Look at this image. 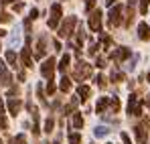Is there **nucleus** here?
Instances as JSON below:
<instances>
[{"label":"nucleus","instance_id":"nucleus-29","mask_svg":"<svg viewBox=\"0 0 150 144\" xmlns=\"http://www.w3.org/2000/svg\"><path fill=\"white\" fill-rule=\"evenodd\" d=\"M53 126H55V120L53 118H47L45 120V132H53Z\"/></svg>","mask_w":150,"mask_h":144},{"label":"nucleus","instance_id":"nucleus-51","mask_svg":"<svg viewBox=\"0 0 150 144\" xmlns=\"http://www.w3.org/2000/svg\"><path fill=\"white\" fill-rule=\"evenodd\" d=\"M53 144H59V142H53Z\"/></svg>","mask_w":150,"mask_h":144},{"label":"nucleus","instance_id":"nucleus-13","mask_svg":"<svg viewBox=\"0 0 150 144\" xmlns=\"http://www.w3.org/2000/svg\"><path fill=\"white\" fill-rule=\"evenodd\" d=\"M21 106H23V104H21V99H18V97H10V99H8V112H10L12 116H18Z\"/></svg>","mask_w":150,"mask_h":144},{"label":"nucleus","instance_id":"nucleus-9","mask_svg":"<svg viewBox=\"0 0 150 144\" xmlns=\"http://www.w3.org/2000/svg\"><path fill=\"white\" fill-rule=\"evenodd\" d=\"M89 28L93 33L101 31V10H91L89 12Z\"/></svg>","mask_w":150,"mask_h":144},{"label":"nucleus","instance_id":"nucleus-20","mask_svg":"<svg viewBox=\"0 0 150 144\" xmlns=\"http://www.w3.org/2000/svg\"><path fill=\"white\" fill-rule=\"evenodd\" d=\"M108 134H110V128H108V126H98V128L93 130V136H96V138H105Z\"/></svg>","mask_w":150,"mask_h":144},{"label":"nucleus","instance_id":"nucleus-33","mask_svg":"<svg viewBox=\"0 0 150 144\" xmlns=\"http://www.w3.org/2000/svg\"><path fill=\"white\" fill-rule=\"evenodd\" d=\"M96 83H98L100 87H105V83H108V81H105V75H98V79H96Z\"/></svg>","mask_w":150,"mask_h":144},{"label":"nucleus","instance_id":"nucleus-45","mask_svg":"<svg viewBox=\"0 0 150 144\" xmlns=\"http://www.w3.org/2000/svg\"><path fill=\"white\" fill-rule=\"evenodd\" d=\"M116 2H118V0H105V4H108V6H114Z\"/></svg>","mask_w":150,"mask_h":144},{"label":"nucleus","instance_id":"nucleus-27","mask_svg":"<svg viewBox=\"0 0 150 144\" xmlns=\"http://www.w3.org/2000/svg\"><path fill=\"white\" fill-rule=\"evenodd\" d=\"M150 6V0H140V14H146Z\"/></svg>","mask_w":150,"mask_h":144},{"label":"nucleus","instance_id":"nucleus-21","mask_svg":"<svg viewBox=\"0 0 150 144\" xmlns=\"http://www.w3.org/2000/svg\"><path fill=\"white\" fill-rule=\"evenodd\" d=\"M108 106H110V99H108V97H100V101H98V106H96V112H98V114H103Z\"/></svg>","mask_w":150,"mask_h":144},{"label":"nucleus","instance_id":"nucleus-41","mask_svg":"<svg viewBox=\"0 0 150 144\" xmlns=\"http://www.w3.org/2000/svg\"><path fill=\"white\" fill-rule=\"evenodd\" d=\"M37 16H39V10H37V8H33V10H30V14H28V18H30V21H35Z\"/></svg>","mask_w":150,"mask_h":144},{"label":"nucleus","instance_id":"nucleus-22","mask_svg":"<svg viewBox=\"0 0 150 144\" xmlns=\"http://www.w3.org/2000/svg\"><path fill=\"white\" fill-rule=\"evenodd\" d=\"M59 87H61V92H63V94H67V92L71 89V79L63 75V79H61V83H59Z\"/></svg>","mask_w":150,"mask_h":144},{"label":"nucleus","instance_id":"nucleus-43","mask_svg":"<svg viewBox=\"0 0 150 144\" xmlns=\"http://www.w3.org/2000/svg\"><path fill=\"white\" fill-rule=\"evenodd\" d=\"M18 39H21V35H18V31H16V33L10 37V41H12V43H18Z\"/></svg>","mask_w":150,"mask_h":144},{"label":"nucleus","instance_id":"nucleus-37","mask_svg":"<svg viewBox=\"0 0 150 144\" xmlns=\"http://www.w3.org/2000/svg\"><path fill=\"white\" fill-rule=\"evenodd\" d=\"M6 128H8V122L4 116H0V130H6Z\"/></svg>","mask_w":150,"mask_h":144},{"label":"nucleus","instance_id":"nucleus-3","mask_svg":"<svg viewBox=\"0 0 150 144\" xmlns=\"http://www.w3.org/2000/svg\"><path fill=\"white\" fill-rule=\"evenodd\" d=\"M148 130H150V120H148V118H142L140 124L134 128L138 144H146V140H148Z\"/></svg>","mask_w":150,"mask_h":144},{"label":"nucleus","instance_id":"nucleus-25","mask_svg":"<svg viewBox=\"0 0 150 144\" xmlns=\"http://www.w3.org/2000/svg\"><path fill=\"white\" fill-rule=\"evenodd\" d=\"M110 110H112V112H118V110H120V99H118V97H112V99H110Z\"/></svg>","mask_w":150,"mask_h":144},{"label":"nucleus","instance_id":"nucleus-12","mask_svg":"<svg viewBox=\"0 0 150 144\" xmlns=\"http://www.w3.org/2000/svg\"><path fill=\"white\" fill-rule=\"evenodd\" d=\"M21 61H23V65L25 67H33V57H30V47H28V43H26L23 51H21Z\"/></svg>","mask_w":150,"mask_h":144},{"label":"nucleus","instance_id":"nucleus-35","mask_svg":"<svg viewBox=\"0 0 150 144\" xmlns=\"http://www.w3.org/2000/svg\"><path fill=\"white\" fill-rule=\"evenodd\" d=\"M136 61H138V55H132V61L128 63V69H130V71H132V69L136 67Z\"/></svg>","mask_w":150,"mask_h":144},{"label":"nucleus","instance_id":"nucleus-34","mask_svg":"<svg viewBox=\"0 0 150 144\" xmlns=\"http://www.w3.org/2000/svg\"><path fill=\"white\" fill-rule=\"evenodd\" d=\"M93 8H96V0H87V2H85V10H87V12H91Z\"/></svg>","mask_w":150,"mask_h":144},{"label":"nucleus","instance_id":"nucleus-38","mask_svg":"<svg viewBox=\"0 0 150 144\" xmlns=\"http://www.w3.org/2000/svg\"><path fill=\"white\" fill-rule=\"evenodd\" d=\"M12 8H14V12H21L25 6H23V2H14V4H12Z\"/></svg>","mask_w":150,"mask_h":144},{"label":"nucleus","instance_id":"nucleus-26","mask_svg":"<svg viewBox=\"0 0 150 144\" xmlns=\"http://www.w3.org/2000/svg\"><path fill=\"white\" fill-rule=\"evenodd\" d=\"M69 144H81V136L77 132H71L69 134Z\"/></svg>","mask_w":150,"mask_h":144},{"label":"nucleus","instance_id":"nucleus-1","mask_svg":"<svg viewBox=\"0 0 150 144\" xmlns=\"http://www.w3.org/2000/svg\"><path fill=\"white\" fill-rule=\"evenodd\" d=\"M89 77H91V65L79 59L77 65H75V69H73V79L81 83V81H85V79H89Z\"/></svg>","mask_w":150,"mask_h":144},{"label":"nucleus","instance_id":"nucleus-19","mask_svg":"<svg viewBox=\"0 0 150 144\" xmlns=\"http://www.w3.org/2000/svg\"><path fill=\"white\" fill-rule=\"evenodd\" d=\"M71 126L73 128H83V116H81V112H75L73 118H71Z\"/></svg>","mask_w":150,"mask_h":144},{"label":"nucleus","instance_id":"nucleus-46","mask_svg":"<svg viewBox=\"0 0 150 144\" xmlns=\"http://www.w3.org/2000/svg\"><path fill=\"white\" fill-rule=\"evenodd\" d=\"M0 116H4V104L0 101Z\"/></svg>","mask_w":150,"mask_h":144},{"label":"nucleus","instance_id":"nucleus-49","mask_svg":"<svg viewBox=\"0 0 150 144\" xmlns=\"http://www.w3.org/2000/svg\"><path fill=\"white\" fill-rule=\"evenodd\" d=\"M146 101H148V106H150V97H148V99H146Z\"/></svg>","mask_w":150,"mask_h":144},{"label":"nucleus","instance_id":"nucleus-28","mask_svg":"<svg viewBox=\"0 0 150 144\" xmlns=\"http://www.w3.org/2000/svg\"><path fill=\"white\" fill-rule=\"evenodd\" d=\"M12 21V16L8 14V12H4L2 8H0V23H10Z\"/></svg>","mask_w":150,"mask_h":144},{"label":"nucleus","instance_id":"nucleus-11","mask_svg":"<svg viewBox=\"0 0 150 144\" xmlns=\"http://www.w3.org/2000/svg\"><path fill=\"white\" fill-rule=\"evenodd\" d=\"M12 83V75L6 69V63L0 61V85H10Z\"/></svg>","mask_w":150,"mask_h":144},{"label":"nucleus","instance_id":"nucleus-10","mask_svg":"<svg viewBox=\"0 0 150 144\" xmlns=\"http://www.w3.org/2000/svg\"><path fill=\"white\" fill-rule=\"evenodd\" d=\"M134 16H136V0H130L128 6H126V21H124V24L128 26V28H130L132 23H134Z\"/></svg>","mask_w":150,"mask_h":144},{"label":"nucleus","instance_id":"nucleus-14","mask_svg":"<svg viewBox=\"0 0 150 144\" xmlns=\"http://www.w3.org/2000/svg\"><path fill=\"white\" fill-rule=\"evenodd\" d=\"M91 96V89H89V85H85V83H79V87H77V97L81 99V101H87V97Z\"/></svg>","mask_w":150,"mask_h":144},{"label":"nucleus","instance_id":"nucleus-39","mask_svg":"<svg viewBox=\"0 0 150 144\" xmlns=\"http://www.w3.org/2000/svg\"><path fill=\"white\" fill-rule=\"evenodd\" d=\"M98 51H100V45H91V47H89V55L93 57V55H96Z\"/></svg>","mask_w":150,"mask_h":144},{"label":"nucleus","instance_id":"nucleus-8","mask_svg":"<svg viewBox=\"0 0 150 144\" xmlns=\"http://www.w3.org/2000/svg\"><path fill=\"white\" fill-rule=\"evenodd\" d=\"M130 55H132V51H130L128 47H118L116 51H112V55H110V57H112V61H114V63H124Z\"/></svg>","mask_w":150,"mask_h":144},{"label":"nucleus","instance_id":"nucleus-42","mask_svg":"<svg viewBox=\"0 0 150 144\" xmlns=\"http://www.w3.org/2000/svg\"><path fill=\"white\" fill-rule=\"evenodd\" d=\"M122 142H124V144H132V140H130V136H128L126 132H122Z\"/></svg>","mask_w":150,"mask_h":144},{"label":"nucleus","instance_id":"nucleus-48","mask_svg":"<svg viewBox=\"0 0 150 144\" xmlns=\"http://www.w3.org/2000/svg\"><path fill=\"white\" fill-rule=\"evenodd\" d=\"M2 2H6V4H8V2H14V0H2Z\"/></svg>","mask_w":150,"mask_h":144},{"label":"nucleus","instance_id":"nucleus-23","mask_svg":"<svg viewBox=\"0 0 150 144\" xmlns=\"http://www.w3.org/2000/svg\"><path fill=\"white\" fill-rule=\"evenodd\" d=\"M124 79H126V75L122 71H118V69H114V71H112V81L120 83V81H124Z\"/></svg>","mask_w":150,"mask_h":144},{"label":"nucleus","instance_id":"nucleus-6","mask_svg":"<svg viewBox=\"0 0 150 144\" xmlns=\"http://www.w3.org/2000/svg\"><path fill=\"white\" fill-rule=\"evenodd\" d=\"M61 14H63V10H61V4H53L51 6V16H49V28H57L59 26V21H61Z\"/></svg>","mask_w":150,"mask_h":144},{"label":"nucleus","instance_id":"nucleus-24","mask_svg":"<svg viewBox=\"0 0 150 144\" xmlns=\"http://www.w3.org/2000/svg\"><path fill=\"white\" fill-rule=\"evenodd\" d=\"M10 144H26V136L25 134H18V136L10 138Z\"/></svg>","mask_w":150,"mask_h":144},{"label":"nucleus","instance_id":"nucleus-5","mask_svg":"<svg viewBox=\"0 0 150 144\" xmlns=\"http://www.w3.org/2000/svg\"><path fill=\"white\" fill-rule=\"evenodd\" d=\"M128 114H130V116H140V114H142V104L138 101V94H130V99H128Z\"/></svg>","mask_w":150,"mask_h":144},{"label":"nucleus","instance_id":"nucleus-32","mask_svg":"<svg viewBox=\"0 0 150 144\" xmlns=\"http://www.w3.org/2000/svg\"><path fill=\"white\" fill-rule=\"evenodd\" d=\"M47 94H49V96L55 94V81H53V79H49V83H47Z\"/></svg>","mask_w":150,"mask_h":144},{"label":"nucleus","instance_id":"nucleus-47","mask_svg":"<svg viewBox=\"0 0 150 144\" xmlns=\"http://www.w3.org/2000/svg\"><path fill=\"white\" fill-rule=\"evenodd\" d=\"M4 35H6V31H2V28H0V37H4Z\"/></svg>","mask_w":150,"mask_h":144},{"label":"nucleus","instance_id":"nucleus-17","mask_svg":"<svg viewBox=\"0 0 150 144\" xmlns=\"http://www.w3.org/2000/svg\"><path fill=\"white\" fill-rule=\"evenodd\" d=\"M69 61H71V57H69V53H65L63 57H61V61H59V71L65 73L69 69Z\"/></svg>","mask_w":150,"mask_h":144},{"label":"nucleus","instance_id":"nucleus-15","mask_svg":"<svg viewBox=\"0 0 150 144\" xmlns=\"http://www.w3.org/2000/svg\"><path fill=\"white\" fill-rule=\"evenodd\" d=\"M45 51H47V39H45V37H41V39L37 41V51H35V55H37V59H41V57H45Z\"/></svg>","mask_w":150,"mask_h":144},{"label":"nucleus","instance_id":"nucleus-30","mask_svg":"<svg viewBox=\"0 0 150 144\" xmlns=\"http://www.w3.org/2000/svg\"><path fill=\"white\" fill-rule=\"evenodd\" d=\"M100 41H101V45H103V47H110V45H112V39H110L108 35H101Z\"/></svg>","mask_w":150,"mask_h":144},{"label":"nucleus","instance_id":"nucleus-7","mask_svg":"<svg viewBox=\"0 0 150 144\" xmlns=\"http://www.w3.org/2000/svg\"><path fill=\"white\" fill-rule=\"evenodd\" d=\"M55 67H57V63H55V59H53V57L45 59V61H43V65H41V73H43V77H45V79H53Z\"/></svg>","mask_w":150,"mask_h":144},{"label":"nucleus","instance_id":"nucleus-50","mask_svg":"<svg viewBox=\"0 0 150 144\" xmlns=\"http://www.w3.org/2000/svg\"><path fill=\"white\" fill-rule=\"evenodd\" d=\"M148 81H150V73H148Z\"/></svg>","mask_w":150,"mask_h":144},{"label":"nucleus","instance_id":"nucleus-40","mask_svg":"<svg viewBox=\"0 0 150 144\" xmlns=\"http://www.w3.org/2000/svg\"><path fill=\"white\" fill-rule=\"evenodd\" d=\"M96 65H98V67H105L108 63H105V59H103V57H98V61H96Z\"/></svg>","mask_w":150,"mask_h":144},{"label":"nucleus","instance_id":"nucleus-44","mask_svg":"<svg viewBox=\"0 0 150 144\" xmlns=\"http://www.w3.org/2000/svg\"><path fill=\"white\" fill-rule=\"evenodd\" d=\"M26 77H25V71H18V81H25Z\"/></svg>","mask_w":150,"mask_h":144},{"label":"nucleus","instance_id":"nucleus-31","mask_svg":"<svg viewBox=\"0 0 150 144\" xmlns=\"http://www.w3.org/2000/svg\"><path fill=\"white\" fill-rule=\"evenodd\" d=\"M37 94H39V99H41L43 104H47V101H45V89H43V85H37Z\"/></svg>","mask_w":150,"mask_h":144},{"label":"nucleus","instance_id":"nucleus-18","mask_svg":"<svg viewBox=\"0 0 150 144\" xmlns=\"http://www.w3.org/2000/svg\"><path fill=\"white\" fill-rule=\"evenodd\" d=\"M6 63L12 65L14 69L18 67V59H16V53H14V51H6Z\"/></svg>","mask_w":150,"mask_h":144},{"label":"nucleus","instance_id":"nucleus-16","mask_svg":"<svg viewBox=\"0 0 150 144\" xmlns=\"http://www.w3.org/2000/svg\"><path fill=\"white\" fill-rule=\"evenodd\" d=\"M138 39H142V41H148L150 39V26L146 23L138 24Z\"/></svg>","mask_w":150,"mask_h":144},{"label":"nucleus","instance_id":"nucleus-2","mask_svg":"<svg viewBox=\"0 0 150 144\" xmlns=\"http://www.w3.org/2000/svg\"><path fill=\"white\" fill-rule=\"evenodd\" d=\"M77 26V16H67L63 23H61V26H59V37H63V39H69L71 35H73V28Z\"/></svg>","mask_w":150,"mask_h":144},{"label":"nucleus","instance_id":"nucleus-52","mask_svg":"<svg viewBox=\"0 0 150 144\" xmlns=\"http://www.w3.org/2000/svg\"><path fill=\"white\" fill-rule=\"evenodd\" d=\"M0 144H2V140H0Z\"/></svg>","mask_w":150,"mask_h":144},{"label":"nucleus","instance_id":"nucleus-36","mask_svg":"<svg viewBox=\"0 0 150 144\" xmlns=\"http://www.w3.org/2000/svg\"><path fill=\"white\" fill-rule=\"evenodd\" d=\"M8 96H10V97L18 96V87H14V85H10V89H8Z\"/></svg>","mask_w":150,"mask_h":144},{"label":"nucleus","instance_id":"nucleus-4","mask_svg":"<svg viewBox=\"0 0 150 144\" xmlns=\"http://www.w3.org/2000/svg\"><path fill=\"white\" fill-rule=\"evenodd\" d=\"M122 16H124V8H122L120 4L112 6V8H110V12H108V24H110L112 28L120 26V24H122Z\"/></svg>","mask_w":150,"mask_h":144}]
</instances>
